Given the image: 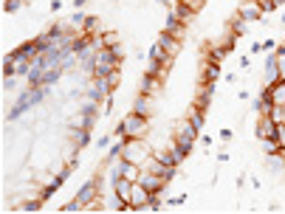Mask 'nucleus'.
I'll return each instance as SVG.
<instances>
[{
	"instance_id": "obj_1",
	"label": "nucleus",
	"mask_w": 285,
	"mask_h": 214,
	"mask_svg": "<svg viewBox=\"0 0 285 214\" xmlns=\"http://www.w3.org/2000/svg\"><path fill=\"white\" fill-rule=\"evenodd\" d=\"M43 99H45V85H31V90H26V93H23L17 102H14V107L9 110V116H6V119H9V121L20 119V116L28 110V107H37Z\"/></svg>"
},
{
	"instance_id": "obj_2",
	"label": "nucleus",
	"mask_w": 285,
	"mask_h": 214,
	"mask_svg": "<svg viewBox=\"0 0 285 214\" xmlns=\"http://www.w3.org/2000/svg\"><path fill=\"white\" fill-rule=\"evenodd\" d=\"M195 138H198V127L192 124L190 119H184V121H178L175 124V130H173V141L178 146H181L184 152L190 155L192 149H195Z\"/></svg>"
},
{
	"instance_id": "obj_3",
	"label": "nucleus",
	"mask_w": 285,
	"mask_h": 214,
	"mask_svg": "<svg viewBox=\"0 0 285 214\" xmlns=\"http://www.w3.org/2000/svg\"><path fill=\"white\" fill-rule=\"evenodd\" d=\"M147 133V116H138V113H127V119L116 127V136L121 138H144Z\"/></svg>"
},
{
	"instance_id": "obj_4",
	"label": "nucleus",
	"mask_w": 285,
	"mask_h": 214,
	"mask_svg": "<svg viewBox=\"0 0 285 214\" xmlns=\"http://www.w3.org/2000/svg\"><path fill=\"white\" fill-rule=\"evenodd\" d=\"M119 60H121V57H119L116 51H113V48H107V45H104V48H99V51H96V68H94V76H96V79H104L113 68H119Z\"/></svg>"
},
{
	"instance_id": "obj_5",
	"label": "nucleus",
	"mask_w": 285,
	"mask_h": 214,
	"mask_svg": "<svg viewBox=\"0 0 285 214\" xmlns=\"http://www.w3.org/2000/svg\"><path fill=\"white\" fill-rule=\"evenodd\" d=\"M124 141H127V144H124V158L141 166V163H144V161L150 158V146H147V141H144V138H124Z\"/></svg>"
},
{
	"instance_id": "obj_6",
	"label": "nucleus",
	"mask_w": 285,
	"mask_h": 214,
	"mask_svg": "<svg viewBox=\"0 0 285 214\" xmlns=\"http://www.w3.org/2000/svg\"><path fill=\"white\" fill-rule=\"evenodd\" d=\"M254 136H257L260 141H277V144H280V138H277V121L271 119V116H260Z\"/></svg>"
},
{
	"instance_id": "obj_7",
	"label": "nucleus",
	"mask_w": 285,
	"mask_h": 214,
	"mask_svg": "<svg viewBox=\"0 0 285 214\" xmlns=\"http://www.w3.org/2000/svg\"><path fill=\"white\" fill-rule=\"evenodd\" d=\"M138 183L147 189L150 195H161V189L167 186V180L161 178V175H153V172H141V175H138Z\"/></svg>"
},
{
	"instance_id": "obj_8",
	"label": "nucleus",
	"mask_w": 285,
	"mask_h": 214,
	"mask_svg": "<svg viewBox=\"0 0 285 214\" xmlns=\"http://www.w3.org/2000/svg\"><path fill=\"white\" fill-rule=\"evenodd\" d=\"M237 17H240L243 23H257V20H263V9H260V0H249V3H243L240 11H237Z\"/></svg>"
},
{
	"instance_id": "obj_9",
	"label": "nucleus",
	"mask_w": 285,
	"mask_h": 214,
	"mask_svg": "<svg viewBox=\"0 0 285 214\" xmlns=\"http://www.w3.org/2000/svg\"><path fill=\"white\" fill-rule=\"evenodd\" d=\"M99 197V180H88L85 186L79 189V195H77V203L85 209V206H91Z\"/></svg>"
},
{
	"instance_id": "obj_10",
	"label": "nucleus",
	"mask_w": 285,
	"mask_h": 214,
	"mask_svg": "<svg viewBox=\"0 0 285 214\" xmlns=\"http://www.w3.org/2000/svg\"><path fill=\"white\" fill-rule=\"evenodd\" d=\"M110 93H113V87L107 85V79H96V76H94V87L88 90L91 102H102L104 96H110Z\"/></svg>"
},
{
	"instance_id": "obj_11",
	"label": "nucleus",
	"mask_w": 285,
	"mask_h": 214,
	"mask_svg": "<svg viewBox=\"0 0 285 214\" xmlns=\"http://www.w3.org/2000/svg\"><path fill=\"white\" fill-rule=\"evenodd\" d=\"M164 31H170L173 37H178V40H181V37L187 34V23H184V20H178L173 11H170V14H167V23H164Z\"/></svg>"
},
{
	"instance_id": "obj_12",
	"label": "nucleus",
	"mask_w": 285,
	"mask_h": 214,
	"mask_svg": "<svg viewBox=\"0 0 285 214\" xmlns=\"http://www.w3.org/2000/svg\"><path fill=\"white\" fill-rule=\"evenodd\" d=\"M158 43L164 45V51L170 54V57H175V54L181 51V40H178V37H173L170 31H161V37H158Z\"/></svg>"
},
{
	"instance_id": "obj_13",
	"label": "nucleus",
	"mask_w": 285,
	"mask_h": 214,
	"mask_svg": "<svg viewBox=\"0 0 285 214\" xmlns=\"http://www.w3.org/2000/svg\"><path fill=\"white\" fill-rule=\"evenodd\" d=\"M147 200H150V192L136 180V186H133V195H130V203H133V209H144V206H147Z\"/></svg>"
},
{
	"instance_id": "obj_14",
	"label": "nucleus",
	"mask_w": 285,
	"mask_h": 214,
	"mask_svg": "<svg viewBox=\"0 0 285 214\" xmlns=\"http://www.w3.org/2000/svg\"><path fill=\"white\" fill-rule=\"evenodd\" d=\"M217 76H220V62L206 60V65H203V73H200L203 85H206V82H217Z\"/></svg>"
},
{
	"instance_id": "obj_15",
	"label": "nucleus",
	"mask_w": 285,
	"mask_h": 214,
	"mask_svg": "<svg viewBox=\"0 0 285 214\" xmlns=\"http://www.w3.org/2000/svg\"><path fill=\"white\" fill-rule=\"evenodd\" d=\"M150 110H153V96L141 93L136 99V104H133V113H138V116H150Z\"/></svg>"
},
{
	"instance_id": "obj_16",
	"label": "nucleus",
	"mask_w": 285,
	"mask_h": 214,
	"mask_svg": "<svg viewBox=\"0 0 285 214\" xmlns=\"http://www.w3.org/2000/svg\"><path fill=\"white\" fill-rule=\"evenodd\" d=\"M212 93H215V82H206V85H203V90H200V96L195 99V107H198V110H206Z\"/></svg>"
},
{
	"instance_id": "obj_17",
	"label": "nucleus",
	"mask_w": 285,
	"mask_h": 214,
	"mask_svg": "<svg viewBox=\"0 0 285 214\" xmlns=\"http://www.w3.org/2000/svg\"><path fill=\"white\" fill-rule=\"evenodd\" d=\"M266 79H268V85H274L277 79H280V65H277V54H271L266 60Z\"/></svg>"
},
{
	"instance_id": "obj_18",
	"label": "nucleus",
	"mask_w": 285,
	"mask_h": 214,
	"mask_svg": "<svg viewBox=\"0 0 285 214\" xmlns=\"http://www.w3.org/2000/svg\"><path fill=\"white\" fill-rule=\"evenodd\" d=\"M161 87V79L158 76H153V73H144V79H141V93H147V96H153Z\"/></svg>"
},
{
	"instance_id": "obj_19",
	"label": "nucleus",
	"mask_w": 285,
	"mask_h": 214,
	"mask_svg": "<svg viewBox=\"0 0 285 214\" xmlns=\"http://www.w3.org/2000/svg\"><path fill=\"white\" fill-rule=\"evenodd\" d=\"M71 141L82 149V146L91 144V130H77V127H71Z\"/></svg>"
},
{
	"instance_id": "obj_20",
	"label": "nucleus",
	"mask_w": 285,
	"mask_h": 214,
	"mask_svg": "<svg viewBox=\"0 0 285 214\" xmlns=\"http://www.w3.org/2000/svg\"><path fill=\"white\" fill-rule=\"evenodd\" d=\"M62 76V65L60 62H54V65H48V71H45V76H43V85L48 87V85H54L57 79Z\"/></svg>"
},
{
	"instance_id": "obj_21",
	"label": "nucleus",
	"mask_w": 285,
	"mask_h": 214,
	"mask_svg": "<svg viewBox=\"0 0 285 214\" xmlns=\"http://www.w3.org/2000/svg\"><path fill=\"white\" fill-rule=\"evenodd\" d=\"M94 121H96V116H88V113H82V116H74V119H71V127L91 130V127H94Z\"/></svg>"
},
{
	"instance_id": "obj_22",
	"label": "nucleus",
	"mask_w": 285,
	"mask_h": 214,
	"mask_svg": "<svg viewBox=\"0 0 285 214\" xmlns=\"http://www.w3.org/2000/svg\"><path fill=\"white\" fill-rule=\"evenodd\" d=\"M167 68H170V65H164V62H158V60H150V62H147V73L158 76L161 82L167 79Z\"/></svg>"
},
{
	"instance_id": "obj_23",
	"label": "nucleus",
	"mask_w": 285,
	"mask_h": 214,
	"mask_svg": "<svg viewBox=\"0 0 285 214\" xmlns=\"http://www.w3.org/2000/svg\"><path fill=\"white\" fill-rule=\"evenodd\" d=\"M271 87V99H274V104H283L285 102V79H277L274 85H268Z\"/></svg>"
},
{
	"instance_id": "obj_24",
	"label": "nucleus",
	"mask_w": 285,
	"mask_h": 214,
	"mask_svg": "<svg viewBox=\"0 0 285 214\" xmlns=\"http://www.w3.org/2000/svg\"><path fill=\"white\" fill-rule=\"evenodd\" d=\"M88 48H91V40H88L85 34H82V37H74V43H71V51L77 54V57L88 54Z\"/></svg>"
},
{
	"instance_id": "obj_25",
	"label": "nucleus",
	"mask_w": 285,
	"mask_h": 214,
	"mask_svg": "<svg viewBox=\"0 0 285 214\" xmlns=\"http://www.w3.org/2000/svg\"><path fill=\"white\" fill-rule=\"evenodd\" d=\"M62 183H65V180H62L60 175H57V178H51V180H48V183H45V186H43V192H40V197H43V200H48V197H51L54 192H57V189L62 186Z\"/></svg>"
},
{
	"instance_id": "obj_26",
	"label": "nucleus",
	"mask_w": 285,
	"mask_h": 214,
	"mask_svg": "<svg viewBox=\"0 0 285 214\" xmlns=\"http://www.w3.org/2000/svg\"><path fill=\"white\" fill-rule=\"evenodd\" d=\"M150 60H158V62H164V65H170V62H173V57L164 51V45L158 43V45H153V48H150Z\"/></svg>"
},
{
	"instance_id": "obj_27",
	"label": "nucleus",
	"mask_w": 285,
	"mask_h": 214,
	"mask_svg": "<svg viewBox=\"0 0 285 214\" xmlns=\"http://www.w3.org/2000/svg\"><path fill=\"white\" fill-rule=\"evenodd\" d=\"M173 14H175L178 20H184V23H187V20H192V14H195V11H192L187 3H175V6H173Z\"/></svg>"
},
{
	"instance_id": "obj_28",
	"label": "nucleus",
	"mask_w": 285,
	"mask_h": 214,
	"mask_svg": "<svg viewBox=\"0 0 285 214\" xmlns=\"http://www.w3.org/2000/svg\"><path fill=\"white\" fill-rule=\"evenodd\" d=\"M226 54H229V48H226V45H220V48L215 45V48H209V51H206V60H212V62H220V60L226 57Z\"/></svg>"
},
{
	"instance_id": "obj_29",
	"label": "nucleus",
	"mask_w": 285,
	"mask_h": 214,
	"mask_svg": "<svg viewBox=\"0 0 285 214\" xmlns=\"http://www.w3.org/2000/svg\"><path fill=\"white\" fill-rule=\"evenodd\" d=\"M124 144H127V141H124V138H121L119 144H113L110 149H107V158H104V161H116V158H119V155H124Z\"/></svg>"
},
{
	"instance_id": "obj_30",
	"label": "nucleus",
	"mask_w": 285,
	"mask_h": 214,
	"mask_svg": "<svg viewBox=\"0 0 285 214\" xmlns=\"http://www.w3.org/2000/svg\"><path fill=\"white\" fill-rule=\"evenodd\" d=\"M271 119H274L277 124H285V102H283V104H274V107H271Z\"/></svg>"
},
{
	"instance_id": "obj_31",
	"label": "nucleus",
	"mask_w": 285,
	"mask_h": 214,
	"mask_svg": "<svg viewBox=\"0 0 285 214\" xmlns=\"http://www.w3.org/2000/svg\"><path fill=\"white\" fill-rule=\"evenodd\" d=\"M40 209H43V197H40V200H26V203L20 206V212H40Z\"/></svg>"
},
{
	"instance_id": "obj_32",
	"label": "nucleus",
	"mask_w": 285,
	"mask_h": 214,
	"mask_svg": "<svg viewBox=\"0 0 285 214\" xmlns=\"http://www.w3.org/2000/svg\"><path fill=\"white\" fill-rule=\"evenodd\" d=\"M104 79H107V85H110L113 90H116V87H119V82H121V71H119V68H113Z\"/></svg>"
},
{
	"instance_id": "obj_33",
	"label": "nucleus",
	"mask_w": 285,
	"mask_h": 214,
	"mask_svg": "<svg viewBox=\"0 0 285 214\" xmlns=\"http://www.w3.org/2000/svg\"><path fill=\"white\" fill-rule=\"evenodd\" d=\"M190 121L198 127V133H200V130H203V110H198V107H195V110H192V116H190Z\"/></svg>"
},
{
	"instance_id": "obj_34",
	"label": "nucleus",
	"mask_w": 285,
	"mask_h": 214,
	"mask_svg": "<svg viewBox=\"0 0 285 214\" xmlns=\"http://www.w3.org/2000/svg\"><path fill=\"white\" fill-rule=\"evenodd\" d=\"M20 6H23V0H6V3H3V11H6V14H11V11H17Z\"/></svg>"
},
{
	"instance_id": "obj_35",
	"label": "nucleus",
	"mask_w": 285,
	"mask_h": 214,
	"mask_svg": "<svg viewBox=\"0 0 285 214\" xmlns=\"http://www.w3.org/2000/svg\"><path fill=\"white\" fill-rule=\"evenodd\" d=\"M277 65H280V79H285V48L277 51Z\"/></svg>"
},
{
	"instance_id": "obj_36",
	"label": "nucleus",
	"mask_w": 285,
	"mask_h": 214,
	"mask_svg": "<svg viewBox=\"0 0 285 214\" xmlns=\"http://www.w3.org/2000/svg\"><path fill=\"white\" fill-rule=\"evenodd\" d=\"M243 31H246V26H243V20L237 17V20H234V23H232V34H234V37H240Z\"/></svg>"
},
{
	"instance_id": "obj_37",
	"label": "nucleus",
	"mask_w": 285,
	"mask_h": 214,
	"mask_svg": "<svg viewBox=\"0 0 285 214\" xmlns=\"http://www.w3.org/2000/svg\"><path fill=\"white\" fill-rule=\"evenodd\" d=\"M178 3H187V6H190L192 11H198L200 6H203V3H206V0H178Z\"/></svg>"
},
{
	"instance_id": "obj_38",
	"label": "nucleus",
	"mask_w": 285,
	"mask_h": 214,
	"mask_svg": "<svg viewBox=\"0 0 285 214\" xmlns=\"http://www.w3.org/2000/svg\"><path fill=\"white\" fill-rule=\"evenodd\" d=\"M82 28H85V31H96V28H99V17H88V23Z\"/></svg>"
},
{
	"instance_id": "obj_39",
	"label": "nucleus",
	"mask_w": 285,
	"mask_h": 214,
	"mask_svg": "<svg viewBox=\"0 0 285 214\" xmlns=\"http://www.w3.org/2000/svg\"><path fill=\"white\" fill-rule=\"evenodd\" d=\"M260 9H263V14H268V11L277 9V6H274V0H260Z\"/></svg>"
},
{
	"instance_id": "obj_40",
	"label": "nucleus",
	"mask_w": 285,
	"mask_h": 214,
	"mask_svg": "<svg viewBox=\"0 0 285 214\" xmlns=\"http://www.w3.org/2000/svg\"><path fill=\"white\" fill-rule=\"evenodd\" d=\"M71 23H74V26H85V23H88V17H85V14H82V11H77V14H74V20H71Z\"/></svg>"
},
{
	"instance_id": "obj_41",
	"label": "nucleus",
	"mask_w": 285,
	"mask_h": 214,
	"mask_svg": "<svg viewBox=\"0 0 285 214\" xmlns=\"http://www.w3.org/2000/svg\"><path fill=\"white\" fill-rule=\"evenodd\" d=\"M62 212H71V214H74V212H82V206H79L77 200H74V203H68V206H62Z\"/></svg>"
},
{
	"instance_id": "obj_42",
	"label": "nucleus",
	"mask_w": 285,
	"mask_h": 214,
	"mask_svg": "<svg viewBox=\"0 0 285 214\" xmlns=\"http://www.w3.org/2000/svg\"><path fill=\"white\" fill-rule=\"evenodd\" d=\"M232 130H220V133H217V138H220V141H232Z\"/></svg>"
},
{
	"instance_id": "obj_43",
	"label": "nucleus",
	"mask_w": 285,
	"mask_h": 214,
	"mask_svg": "<svg viewBox=\"0 0 285 214\" xmlns=\"http://www.w3.org/2000/svg\"><path fill=\"white\" fill-rule=\"evenodd\" d=\"M184 200H187V197H184V195H178V197H170L167 203H170V206H184Z\"/></svg>"
},
{
	"instance_id": "obj_44",
	"label": "nucleus",
	"mask_w": 285,
	"mask_h": 214,
	"mask_svg": "<svg viewBox=\"0 0 285 214\" xmlns=\"http://www.w3.org/2000/svg\"><path fill=\"white\" fill-rule=\"evenodd\" d=\"M96 144L102 146V149H104V146H110V136H102V138H99V141H96Z\"/></svg>"
},
{
	"instance_id": "obj_45",
	"label": "nucleus",
	"mask_w": 285,
	"mask_h": 214,
	"mask_svg": "<svg viewBox=\"0 0 285 214\" xmlns=\"http://www.w3.org/2000/svg\"><path fill=\"white\" fill-rule=\"evenodd\" d=\"M3 87H6V90H11V87H14V79H11V76H6V82H3Z\"/></svg>"
},
{
	"instance_id": "obj_46",
	"label": "nucleus",
	"mask_w": 285,
	"mask_h": 214,
	"mask_svg": "<svg viewBox=\"0 0 285 214\" xmlns=\"http://www.w3.org/2000/svg\"><path fill=\"white\" fill-rule=\"evenodd\" d=\"M85 3H88V0H74V6H77V9H82Z\"/></svg>"
},
{
	"instance_id": "obj_47",
	"label": "nucleus",
	"mask_w": 285,
	"mask_h": 214,
	"mask_svg": "<svg viewBox=\"0 0 285 214\" xmlns=\"http://www.w3.org/2000/svg\"><path fill=\"white\" fill-rule=\"evenodd\" d=\"M274 6H285V0H274Z\"/></svg>"
},
{
	"instance_id": "obj_48",
	"label": "nucleus",
	"mask_w": 285,
	"mask_h": 214,
	"mask_svg": "<svg viewBox=\"0 0 285 214\" xmlns=\"http://www.w3.org/2000/svg\"><path fill=\"white\" fill-rule=\"evenodd\" d=\"M161 3H164V6H167V3H170V0H161Z\"/></svg>"
},
{
	"instance_id": "obj_49",
	"label": "nucleus",
	"mask_w": 285,
	"mask_h": 214,
	"mask_svg": "<svg viewBox=\"0 0 285 214\" xmlns=\"http://www.w3.org/2000/svg\"><path fill=\"white\" fill-rule=\"evenodd\" d=\"M283 146H285V138H283Z\"/></svg>"
}]
</instances>
